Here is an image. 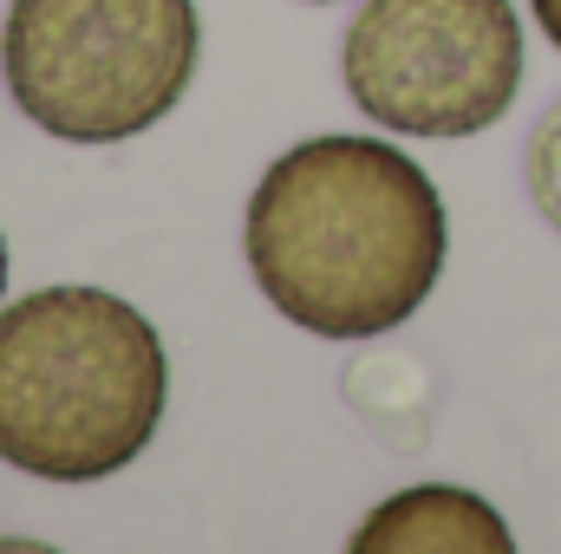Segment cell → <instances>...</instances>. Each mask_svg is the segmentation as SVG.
Masks as SVG:
<instances>
[{
  "mask_svg": "<svg viewBox=\"0 0 561 554\" xmlns=\"http://www.w3.org/2000/svg\"><path fill=\"white\" fill-rule=\"evenodd\" d=\"M249 275L280 320L320 339L405 326L444 275V196L386 138L294 143L249 196Z\"/></svg>",
  "mask_w": 561,
  "mask_h": 554,
  "instance_id": "6da1fadb",
  "label": "cell"
},
{
  "mask_svg": "<svg viewBox=\"0 0 561 554\" xmlns=\"http://www.w3.org/2000/svg\"><path fill=\"white\" fill-rule=\"evenodd\" d=\"M0 307H7V235H0Z\"/></svg>",
  "mask_w": 561,
  "mask_h": 554,
  "instance_id": "ba28073f",
  "label": "cell"
},
{
  "mask_svg": "<svg viewBox=\"0 0 561 554\" xmlns=\"http://www.w3.org/2000/svg\"><path fill=\"white\" fill-rule=\"evenodd\" d=\"M170 399L157 326L105 287H39L0 307V463L39 483L131 470Z\"/></svg>",
  "mask_w": 561,
  "mask_h": 554,
  "instance_id": "7a4b0ae2",
  "label": "cell"
},
{
  "mask_svg": "<svg viewBox=\"0 0 561 554\" xmlns=\"http://www.w3.org/2000/svg\"><path fill=\"white\" fill-rule=\"evenodd\" d=\"M523 183H529V203L542 209V222L561 229V99L542 112V125L529 131V150H523Z\"/></svg>",
  "mask_w": 561,
  "mask_h": 554,
  "instance_id": "8992f818",
  "label": "cell"
},
{
  "mask_svg": "<svg viewBox=\"0 0 561 554\" xmlns=\"http://www.w3.org/2000/svg\"><path fill=\"white\" fill-rule=\"evenodd\" d=\"M340 72L399 138H477L523 92V20L510 0H366Z\"/></svg>",
  "mask_w": 561,
  "mask_h": 554,
  "instance_id": "277c9868",
  "label": "cell"
},
{
  "mask_svg": "<svg viewBox=\"0 0 561 554\" xmlns=\"http://www.w3.org/2000/svg\"><path fill=\"white\" fill-rule=\"evenodd\" d=\"M196 59V0H13L0 26L13 105L66 143H125L163 125Z\"/></svg>",
  "mask_w": 561,
  "mask_h": 554,
  "instance_id": "3957f363",
  "label": "cell"
},
{
  "mask_svg": "<svg viewBox=\"0 0 561 554\" xmlns=\"http://www.w3.org/2000/svg\"><path fill=\"white\" fill-rule=\"evenodd\" d=\"M307 7H333V0H307Z\"/></svg>",
  "mask_w": 561,
  "mask_h": 554,
  "instance_id": "9c48e42d",
  "label": "cell"
},
{
  "mask_svg": "<svg viewBox=\"0 0 561 554\" xmlns=\"http://www.w3.org/2000/svg\"><path fill=\"white\" fill-rule=\"evenodd\" d=\"M536 7V20H542V33L556 39V53H561V0H529Z\"/></svg>",
  "mask_w": 561,
  "mask_h": 554,
  "instance_id": "52a82bcc",
  "label": "cell"
},
{
  "mask_svg": "<svg viewBox=\"0 0 561 554\" xmlns=\"http://www.w3.org/2000/svg\"><path fill=\"white\" fill-rule=\"evenodd\" d=\"M510 549H516L510 522L457 483L399 489L353 529V554H510Z\"/></svg>",
  "mask_w": 561,
  "mask_h": 554,
  "instance_id": "5b68a950",
  "label": "cell"
}]
</instances>
